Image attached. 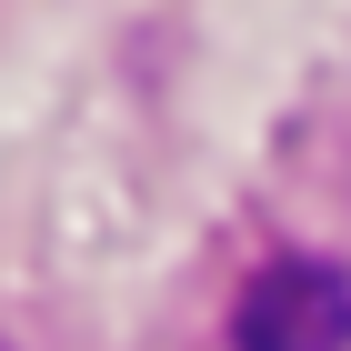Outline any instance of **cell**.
Returning <instances> with one entry per match:
<instances>
[{"label":"cell","mask_w":351,"mask_h":351,"mask_svg":"<svg viewBox=\"0 0 351 351\" xmlns=\"http://www.w3.org/2000/svg\"><path fill=\"white\" fill-rule=\"evenodd\" d=\"M231 351H351V271L281 251L231 301Z\"/></svg>","instance_id":"cell-1"}]
</instances>
